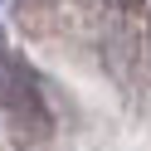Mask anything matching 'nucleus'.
I'll list each match as a JSON object with an SVG mask.
<instances>
[{"label":"nucleus","instance_id":"1","mask_svg":"<svg viewBox=\"0 0 151 151\" xmlns=\"http://www.w3.org/2000/svg\"><path fill=\"white\" fill-rule=\"evenodd\" d=\"M0 107L15 112L20 122H34L39 132H49V107L34 88V73L24 63H15L10 54H0Z\"/></svg>","mask_w":151,"mask_h":151},{"label":"nucleus","instance_id":"2","mask_svg":"<svg viewBox=\"0 0 151 151\" xmlns=\"http://www.w3.org/2000/svg\"><path fill=\"white\" fill-rule=\"evenodd\" d=\"M122 5H141V0H122Z\"/></svg>","mask_w":151,"mask_h":151}]
</instances>
